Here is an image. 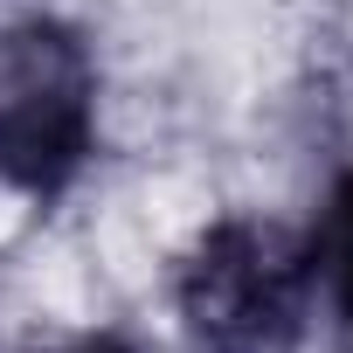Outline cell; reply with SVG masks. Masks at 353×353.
Segmentation results:
<instances>
[{
	"label": "cell",
	"mask_w": 353,
	"mask_h": 353,
	"mask_svg": "<svg viewBox=\"0 0 353 353\" xmlns=\"http://www.w3.org/2000/svg\"><path fill=\"white\" fill-rule=\"evenodd\" d=\"M173 312L201 353H291L312 319L305 243L256 215H215L173 270Z\"/></svg>",
	"instance_id": "cell-2"
},
{
	"label": "cell",
	"mask_w": 353,
	"mask_h": 353,
	"mask_svg": "<svg viewBox=\"0 0 353 353\" xmlns=\"http://www.w3.org/2000/svg\"><path fill=\"white\" fill-rule=\"evenodd\" d=\"M49 353H139L125 332H77V339H63V346H49Z\"/></svg>",
	"instance_id": "cell-4"
},
{
	"label": "cell",
	"mask_w": 353,
	"mask_h": 353,
	"mask_svg": "<svg viewBox=\"0 0 353 353\" xmlns=\"http://www.w3.org/2000/svg\"><path fill=\"white\" fill-rule=\"evenodd\" d=\"M97 152V56L56 21L28 14L0 28V188L21 201H63Z\"/></svg>",
	"instance_id": "cell-1"
},
{
	"label": "cell",
	"mask_w": 353,
	"mask_h": 353,
	"mask_svg": "<svg viewBox=\"0 0 353 353\" xmlns=\"http://www.w3.org/2000/svg\"><path fill=\"white\" fill-rule=\"evenodd\" d=\"M298 243H305L312 298L325 305L339 353H353V166L332 173V188H325V201H319V215Z\"/></svg>",
	"instance_id": "cell-3"
}]
</instances>
